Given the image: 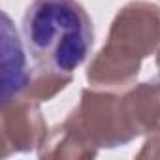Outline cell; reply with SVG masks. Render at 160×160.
I'll return each mask as SVG.
<instances>
[{"instance_id":"cell-1","label":"cell","mask_w":160,"mask_h":160,"mask_svg":"<svg viewBox=\"0 0 160 160\" xmlns=\"http://www.w3.org/2000/svg\"><path fill=\"white\" fill-rule=\"evenodd\" d=\"M160 47V6L147 0L124 4L111 21L106 45L87 68L92 89L124 92L136 85L141 60Z\"/></svg>"},{"instance_id":"cell-2","label":"cell","mask_w":160,"mask_h":160,"mask_svg":"<svg viewBox=\"0 0 160 160\" xmlns=\"http://www.w3.org/2000/svg\"><path fill=\"white\" fill-rule=\"evenodd\" d=\"M23 36L34 66L72 75L94 45L92 19L77 0H32Z\"/></svg>"},{"instance_id":"cell-3","label":"cell","mask_w":160,"mask_h":160,"mask_svg":"<svg viewBox=\"0 0 160 160\" xmlns=\"http://www.w3.org/2000/svg\"><path fill=\"white\" fill-rule=\"evenodd\" d=\"M62 122L79 141L96 151L115 149L138 138L124 115L122 92L85 89Z\"/></svg>"},{"instance_id":"cell-4","label":"cell","mask_w":160,"mask_h":160,"mask_svg":"<svg viewBox=\"0 0 160 160\" xmlns=\"http://www.w3.org/2000/svg\"><path fill=\"white\" fill-rule=\"evenodd\" d=\"M47 132L49 128L42 115L40 102L27 96H15L8 102H2V117H0L2 158L38 149Z\"/></svg>"},{"instance_id":"cell-5","label":"cell","mask_w":160,"mask_h":160,"mask_svg":"<svg viewBox=\"0 0 160 160\" xmlns=\"http://www.w3.org/2000/svg\"><path fill=\"white\" fill-rule=\"evenodd\" d=\"M2 102L21 96L28 85L30 70L25 49L8 13L2 15Z\"/></svg>"},{"instance_id":"cell-6","label":"cell","mask_w":160,"mask_h":160,"mask_svg":"<svg viewBox=\"0 0 160 160\" xmlns=\"http://www.w3.org/2000/svg\"><path fill=\"white\" fill-rule=\"evenodd\" d=\"M122 108L130 128L143 136L160 124V81H145L122 92Z\"/></svg>"},{"instance_id":"cell-7","label":"cell","mask_w":160,"mask_h":160,"mask_svg":"<svg viewBox=\"0 0 160 160\" xmlns=\"http://www.w3.org/2000/svg\"><path fill=\"white\" fill-rule=\"evenodd\" d=\"M98 154L96 149H91L83 141H79L64 122L57 124L47 132L43 141L38 147L40 158H53V160H89Z\"/></svg>"},{"instance_id":"cell-8","label":"cell","mask_w":160,"mask_h":160,"mask_svg":"<svg viewBox=\"0 0 160 160\" xmlns=\"http://www.w3.org/2000/svg\"><path fill=\"white\" fill-rule=\"evenodd\" d=\"M72 79H73L72 73H62V72L32 66L28 85L21 96H27L36 102H49L72 83Z\"/></svg>"},{"instance_id":"cell-9","label":"cell","mask_w":160,"mask_h":160,"mask_svg":"<svg viewBox=\"0 0 160 160\" xmlns=\"http://www.w3.org/2000/svg\"><path fill=\"white\" fill-rule=\"evenodd\" d=\"M138 160H160V124L147 132V138L136 154Z\"/></svg>"},{"instance_id":"cell-10","label":"cell","mask_w":160,"mask_h":160,"mask_svg":"<svg viewBox=\"0 0 160 160\" xmlns=\"http://www.w3.org/2000/svg\"><path fill=\"white\" fill-rule=\"evenodd\" d=\"M156 68H158V73H160V49L156 51Z\"/></svg>"}]
</instances>
